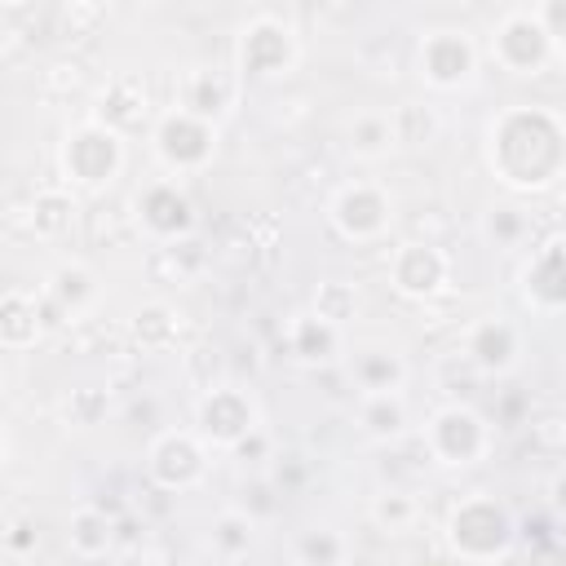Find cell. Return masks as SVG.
Returning <instances> with one entry per match:
<instances>
[{
  "label": "cell",
  "instance_id": "cell-1",
  "mask_svg": "<svg viewBox=\"0 0 566 566\" xmlns=\"http://www.w3.org/2000/svg\"><path fill=\"white\" fill-rule=\"evenodd\" d=\"M491 164L509 186L539 190L566 168V124L553 111L517 106L491 124Z\"/></svg>",
  "mask_w": 566,
  "mask_h": 566
},
{
  "label": "cell",
  "instance_id": "cell-2",
  "mask_svg": "<svg viewBox=\"0 0 566 566\" xmlns=\"http://www.w3.org/2000/svg\"><path fill=\"white\" fill-rule=\"evenodd\" d=\"M491 57L513 75H539L557 57V44L548 40L535 9H509L491 31Z\"/></svg>",
  "mask_w": 566,
  "mask_h": 566
},
{
  "label": "cell",
  "instance_id": "cell-3",
  "mask_svg": "<svg viewBox=\"0 0 566 566\" xmlns=\"http://www.w3.org/2000/svg\"><path fill=\"white\" fill-rule=\"evenodd\" d=\"M451 548L460 557H473V562H486V557H504V548L513 544V522L504 513V504L478 495V500H464L455 513H451Z\"/></svg>",
  "mask_w": 566,
  "mask_h": 566
},
{
  "label": "cell",
  "instance_id": "cell-4",
  "mask_svg": "<svg viewBox=\"0 0 566 566\" xmlns=\"http://www.w3.org/2000/svg\"><path fill=\"white\" fill-rule=\"evenodd\" d=\"M62 164H66V172H71L80 186H102V181H111V177L119 172V164H124L119 133H115L111 124H102V119L80 124V128L66 137V146H62Z\"/></svg>",
  "mask_w": 566,
  "mask_h": 566
},
{
  "label": "cell",
  "instance_id": "cell-5",
  "mask_svg": "<svg viewBox=\"0 0 566 566\" xmlns=\"http://www.w3.org/2000/svg\"><path fill=\"white\" fill-rule=\"evenodd\" d=\"M416 66H420L424 84H433V88H460L473 75V66H478V49H473L469 31H460V27H433L420 40Z\"/></svg>",
  "mask_w": 566,
  "mask_h": 566
},
{
  "label": "cell",
  "instance_id": "cell-6",
  "mask_svg": "<svg viewBox=\"0 0 566 566\" xmlns=\"http://www.w3.org/2000/svg\"><path fill=\"white\" fill-rule=\"evenodd\" d=\"M424 447L438 464H473L482 451H486V424L473 407H442L433 411L429 429H424Z\"/></svg>",
  "mask_w": 566,
  "mask_h": 566
},
{
  "label": "cell",
  "instance_id": "cell-7",
  "mask_svg": "<svg viewBox=\"0 0 566 566\" xmlns=\"http://www.w3.org/2000/svg\"><path fill=\"white\" fill-rule=\"evenodd\" d=\"M155 155L168 172H195L212 159V124L195 119L190 111H168L155 128Z\"/></svg>",
  "mask_w": 566,
  "mask_h": 566
},
{
  "label": "cell",
  "instance_id": "cell-8",
  "mask_svg": "<svg viewBox=\"0 0 566 566\" xmlns=\"http://www.w3.org/2000/svg\"><path fill=\"white\" fill-rule=\"evenodd\" d=\"M296 57V35L283 18L256 13L239 35V62L248 75H283Z\"/></svg>",
  "mask_w": 566,
  "mask_h": 566
},
{
  "label": "cell",
  "instance_id": "cell-9",
  "mask_svg": "<svg viewBox=\"0 0 566 566\" xmlns=\"http://www.w3.org/2000/svg\"><path fill=\"white\" fill-rule=\"evenodd\" d=\"M199 438L212 442V447H239L252 429H256V407L248 394L239 389H212L203 402H199Z\"/></svg>",
  "mask_w": 566,
  "mask_h": 566
},
{
  "label": "cell",
  "instance_id": "cell-10",
  "mask_svg": "<svg viewBox=\"0 0 566 566\" xmlns=\"http://www.w3.org/2000/svg\"><path fill=\"white\" fill-rule=\"evenodd\" d=\"M332 226L354 239V243H367L376 239L385 226H389V199L367 186V181H354V186H340V195L332 199Z\"/></svg>",
  "mask_w": 566,
  "mask_h": 566
},
{
  "label": "cell",
  "instance_id": "cell-11",
  "mask_svg": "<svg viewBox=\"0 0 566 566\" xmlns=\"http://www.w3.org/2000/svg\"><path fill=\"white\" fill-rule=\"evenodd\" d=\"M150 478L168 491H186L203 478V447L190 433H164L150 447Z\"/></svg>",
  "mask_w": 566,
  "mask_h": 566
},
{
  "label": "cell",
  "instance_id": "cell-12",
  "mask_svg": "<svg viewBox=\"0 0 566 566\" xmlns=\"http://www.w3.org/2000/svg\"><path fill=\"white\" fill-rule=\"evenodd\" d=\"M389 274H394V287L402 296H433L447 279V256L433 243H402L394 252Z\"/></svg>",
  "mask_w": 566,
  "mask_h": 566
},
{
  "label": "cell",
  "instance_id": "cell-13",
  "mask_svg": "<svg viewBox=\"0 0 566 566\" xmlns=\"http://www.w3.org/2000/svg\"><path fill=\"white\" fill-rule=\"evenodd\" d=\"M526 301H535L539 310L566 305V243H548L526 265Z\"/></svg>",
  "mask_w": 566,
  "mask_h": 566
},
{
  "label": "cell",
  "instance_id": "cell-14",
  "mask_svg": "<svg viewBox=\"0 0 566 566\" xmlns=\"http://www.w3.org/2000/svg\"><path fill=\"white\" fill-rule=\"evenodd\" d=\"M142 221H146L155 234L177 239V234L190 230V203H186V195H181L172 181H155V186L146 190V199H142Z\"/></svg>",
  "mask_w": 566,
  "mask_h": 566
},
{
  "label": "cell",
  "instance_id": "cell-15",
  "mask_svg": "<svg viewBox=\"0 0 566 566\" xmlns=\"http://www.w3.org/2000/svg\"><path fill=\"white\" fill-rule=\"evenodd\" d=\"M234 97V80L226 71H195L186 80V93H181V111H190L195 119H217Z\"/></svg>",
  "mask_w": 566,
  "mask_h": 566
},
{
  "label": "cell",
  "instance_id": "cell-16",
  "mask_svg": "<svg viewBox=\"0 0 566 566\" xmlns=\"http://www.w3.org/2000/svg\"><path fill=\"white\" fill-rule=\"evenodd\" d=\"M517 354V332L504 323V318H486L469 332V358L482 367V371H504Z\"/></svg>",
  "mask_w": 566,
  "mask_h": 566
},
{
  "label": "cell",
  "instance_id": "cell-17",
  "mask_svg": "<svg viewBox=\"0 0 566 566\" xmlns=\"http://www.w3.org/2000/svg\"><path fill=\"white\" fill-rule=\"evenodd\" d=\"M358 420H363V433L376 438V442L398 438V433L407 429L402 394H398V389H394V394H363V411H358Z\"/></svg>",
  "mask_w": 566,
  "mask_h": 566
},
{
  "label": "cell",
  "instance_id": "cell-18",
  "mask_svg": "<svg viewBox=\"0 0 566 566\" xmlns=\"http://www.w3.org/2000/svg\"><path fill=\"white\" fill-rule=\"evenodd\" d=\"M115 539V522L102 513V509H80L71 517V548L80 557H102Z\"/></svg>",
  "mask_w": 566,
  "mask_h": 566
},
{
  "label": "cell",
  "instance_id": "cell-19",
  "mask_svg": "<svg viewBox=\"0 0 566 566\" xmlns=\"http://www.w3.org/2000/svg\"><path fill=\"white\" fill-rule=\"evenodd\" d=\"M336 332H340V327L323 323L318 314H301V318L292 323V349H296V358H305V363H323V358H332V349H336Z\"/></svg>",
  "mask_w": 566,
  "mask_h": 566
},
{
  "label": "cell",
  "instance_id": "cell-20",
  "mask_svg": "<svg viewBox=\"0 0 566 566\" xmlns=\"http://www.w3.org/2000/svg\"><path fill=\"white\" fill-rule=\"evenodd\" d=\"M354 376H358L363 394H394L402 385V363L385 349H371V354L354 358Z\"/></svg>",
  "mask_w": 566,
  "mask_h": 566
},
{
  "label": "cell",
  "instance_id": "cell-21",
  "mask_svg": "<svg viewBox=\"0 0 566 566\" xmlns=\"http://www.w3.org/2000/svg\"><path fill=\"white\" fill-rule=\"evenodd\" d=\"M49 296H53L66 314H80V310L97 296V287H93V274H88L84 265H62V270H53V279H49Z\"/></svg>",
  "mask_w": 566,
  "mask_h": 566
},
{
  "label": "cell",
  "instance_id": "cell-22",
  "mask_svg": "<svg viewBox=\"0 0 566 566\" xmlns=\"http://www.w3.org/2000/svg\"><path fill=\"white\" fill-rule=\"evenodd\" d=\"M354 310H358V296H354V287L340 283V279H327V283L318 287V296H314V314H318L323 323H332V327H340L345 318H354Z\"/></svg>",
  "mask_w": 566,
  "mask_h": 566
},
{
  "label": "cell",
  "instance_id": "cell-23",
  "mask_svg": "<svg viewBox=\"0 0 566 566\" xmlns=\"http://www.w3.org/2000/svg\"><path fill=\"white\" fill-rule=\"evenodd\" d=\"M411 517H416V504H411V495H407V491H385V495H376V500H371V522H376V526L402 531Z\"/></svg>",
  "mask_w": 566,
  "mask_h": 566
},
{
  "label": "cell",
  "instance_id": "cell-24",
  "mask_svg": "<svg viewBox=\"0 0 566 566\" xmlns=\"http://www.w3.org/2000/svg\"><path fill=\"white\" fill-rule=\"evenodd\" d=\"M389 142H394V119H385V115H363V119L354 124V150H358V155H380Z\"/></svg>",
  "mask_w": 566,
  "mask_h": 566
},
{
  "label": "cell",
  "instance_id": "cell-25",
  "mask_svg": "<svg viewBox=\"0 0 566 566\" xmlns=\"http://www.w3.org/2000/svg\"><path fill=\"white\" fill-rule=\"evenodd\" d=\"M71 212H75V208H71V199H66L62 190H44V195L35 199V217H31V221H35L40 234H57V230L71 221Z\"/></svg>",
  "mask_w": 566,
  "mask_h": 566
},
{
  "label": "cell",
  "instance_id": "cell-26",
  "mask_svg": "<svg viewBox=\"0 0 566 566\" xmlns=\"http://www.w3.org/2000/svg\"><path fill=\"white\" fill-rule=\"evenodd\" d=\"M212 539H217L226 553H243V548L252 544V517H248V513H239V509L221 513V522H217Z\"/></svg>",
  "mask_w": 566,
  "mask_h": 566
},
{
  "label": "cell",
  "instance_id": "cell-27",
  "mask_svg": "<svg viewBox=\"0 0 566 566\" xmlns=\"http://www.w3.org/2000/svg\"><path fill=\"white\" fill-rule=\"evenodd\" d=\"M301 557H305L310 566H332V562L340 557V539H336L332 531H310V535L301 539Z\"/></svg>",
  "mask_w": 566,
  "mask_h": 566
},
{
  "label": "cell",
  "instance_id": "cell-28",
  "mask_svg": "<svg viewBox=\"0 0 566 566\" xmlns=\"http://www.w3.org/2000/svg\"><path fill=\"white\" fill-rule=\"evenodd\" d=\"M535 13H539V22H544V31H548V40L557 44V57L566 53V0H544V4H535Z\"/></svg>",
  "mask_w": 566,
  "mask_h": 566
},
{
  "label": "cell",
  "instance_id": "cell-29",
  "mask_svg": "<svg viewBox=\"0 0 566 566\" xmlns=\"http://www.w3.org/2000/svg\"><path fill=\"white\" fill-rule=\"evenodd\" d=\"M548 495H553V509H557V513L566 517V469H562V473L553 478V486H548Z\"/></svg>",
  "mask_w": 566,
  "mask_h": 566
},
{
  "label": "cell",
  "instance_id": "cell-30",
  "mask_svg": "<svg viewBox=\"0 0 566 566\" xmlns=\"http://www.w3.org/2000/svg\"><path fill=\"white\" fill-rule=\"evenodd\" d=\"M562 62H566V53H562Z\"/></svg>",
  "mask_w": 566,
  "mask_h": 566
}]
</instances>
